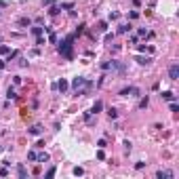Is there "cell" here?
Wrapping results in <instances>:
<instances>
[{"mask_svg":"<svg viewBox=\"0 0 179 179\" xmlns=\"http://www.w3.org/2000/svg\"><path fill=\"white\" fill-rule=\"evenodd\" d=\"M0 177H8V169H6V166L0 169Z\"/></svg>","mask_w":179,"mask_h":179,"instance_id":"27","label":"cell"},{"mask_svg":"<svg viewBox=\"0 0 179 179\" xmlns=\"http://www.w3.org/2000/svg\"><path fill=\"white\" fill-rule=\"evenodd\" d=\"M95 120H97V118H95V114H93V112H84V122L88 124V127H93Z\"/></svg>","mask_w":179,"mask_h":179,"instance_id":"7","label":"cell"},{"mask_svg":"<svg viewBox=\"0 0 179 179\" xmlns=\"http://www.w3.org/2000/svg\"><path fill=\"white\" fill-rule=\"evenodd\" d=\"M4 65H6V63H4V61H0V70H4Z\"/></svg>","mask_w":179,"mask_h":179,"instance_id":"38","label":"cell"},{"mask_svg":"<svg viewBox=\"0 0 179 179\" xmlns=\"http://www.w3.org/2000/svg\"><path fill=\"white\" fill-rule=\"evenodd\" d=\"M139 36H148V30L146 28H139Z\"/></svg>","mask_w":179,"mask_h":179,"instance_id":"35","label":"cell"},{"mask_svg":"<svg viewBox=\"0 0 179 179\" xmlns=\"http://www.w3.org/2000/svg\"><path fill=\"white\" fill-rule=\"evenodd\" d=\"M17 175H19V179H25L28 171H25V166H23V164H19V166H17Z\"/></svg>","mask_w":179,"mask_h":179,"instance_id":"10","label":"cell"},{"mask_svg":"<svg viewBox=\"0 0 179 179\" xmlns=\"http://www.w3.org/2000/svg\"><path fill=\"white\" fill-rule=\"evenodd\" d=\"M107 116H110L112 120H114V118H118V112H116V107H110V110H107Z\"/></svg>","mask_w":179,"mask_h":179,"instance_id":"18","label":"cell"},{"mask_svg":"<svg viewBox=\"0 0 179 179\" xmlns=\"http://www.w3.org/2000/svg\"><path fill=\"white\" fill-rule=\"evenodd\" d=\"M0 40H2V38H0Z\"/></svg>","mask_w":179,"mask_h":179,"instance_id":"39","label":"cell"},{"mask_svg":"<svg viewBox=\"0 0 179 179\" xmlns=\"http://www.w3.org/2000/svg\"><path fill=\"white\" fill-rule=\"evenodd\" d=\"M171 112H179V105H177V101H171Z\"/></svg>","mask_w":179,"mask_h":179,"instance_id":"28","label":"cell"},{"mask_svg":"<svg viewBox=\"0 0 179 179\" xmlns=\"http://www.w3.org/2000/svg\"><path fill=\"white\" fill-rule=\"evenodd\" d=\"M137 17H139V11H131L129 13V19H137Z\"/></svg>","mask_w":179,"mask_h":179,"instance_id":"25","label":"cell"},{"mask_svg":"<svg viewBox=\"0 0 179 179\" xmlns=\"http://www.w3.org/2000/svg\"><path fill=\"white\" fill-rule=\"evenodd\" d=\"M148 103H150V97L146 95V97H143V99L139 101V110H146V107H148Z\"/></svg>","mask_w":179,"mask_h":179,"instance_id":"15","label":"cell"},{"mask_svg":"<svg viewBox=\"0 0 179 179\" xmlns=\"http://www.w3.org/2000/svg\"><path fill=\"white\" fill-rule=\"evenodd\" d=\"M120 95L122 97H137L139 95V88L137 86H124L122 91H120Z\"/></svg>","mask_w":179,"mask_h":179,"instance_id":"4","label":"cell"},{"mask_svg":"<svg viewBox=\"0 0 179 179\" xmlns=\"http://www.w3.org/2000/svg\"><path fill=\"white\" fill-rule=\"evenodd\" d=\"M36 44H38V47H44V38H42V36H36Z\"/></svg>","mask_w":179,"mask_h":179,"instance_id":"23","label":"cell"},{"mask_svg":"<svg viewBox=\"0 0 179 179\" xmlns=\"http://www.w3.org/2000/svg\"><path fill=\"white\" fill-rule=\"evenodd\" d=\"M13 82L15 84H21V76H13Z\"/></svg>","mask_w":179,"mask_h":179,"instance_id":"34","label":"cell"},{"mask_svg":"<svg viewBox=\"0 0 179 179\" xmlns=\"http://www.w3.org/2000/svg\"><path fill=\"white\" fill-rule=\"evenodd\" d=\"M6 97H8V99H15V97H17L15 88H8V91H6Z\"/></svg>","mask_w":179,"mask_h":179,"instance_id":"21","label":"cell"},{"mask_svg":"<svg viewBox=\"0 0 179 179\" xmlns=\"http://www.w3.org/2000/svg\"><path fill=\"white\" fill-rule=\"evenodd\" d=\"M36 160H38V162H49V154H47V152H40Z\"/></svg>","mask_w":179,"mask_h":179,"instance_id":"14","label":"cell"},{"mask_svg":"<svg viewBox=\"0 0 179 179\" xmlns=\"http://www.w3.org/2000/svg\"><path fill=\"white\" fill-rule=\"evenodd\" d=\"M68 88H70V82H68L65 78H61L59 82H57V91H61V93H65Z\"/></svg>","mask_w":179,"mask_h":179,"instance_id":"6","label":"cell"},{"mask_svg":"<svg viewBox=\"0 0 179 179\" xmlns=\"http://www.w3.org/2000/svg\"><path fill=\"white\" fill-rule=\"evenodd\" d=\"M124 150L131 152V150H133V143H131V141H124Z\"/></svg>","mask_w":179,"mask_h":179,"instance_id":"29","label":"cell"},{"mask_svg":"<svg viewBox=\"0 0 179 179\" xmlns=\"http://www.w3.org/2000/svg\"><path fill=\"white\" fill-rule=\"evenodd\" d=\"M42 32H44V28H40V25H34V28H32L34 36H42Z\"/></svg>","mask_w":179,"mask_h":179,"instance_id":"17","label":"cell"},{"mask_svg":"<svg viewBox=\"0 0 179 179\" xmlns=\"http://www.w3.org/2000/svg\"><path fill=\"white\" fill-rule=\"evenodd\" d=\"M8 6V2H4V0H0V8H6Z\"/></svg>","mask_w":179,"mask_h":179,"instance_id":"37","label":"cell"},{"mask_svg":"<svg viewBox=\"0 0 179 179\" xmlns=\"http://www.w3.org/2000/svg\"><path fill=\"white\" fill-rule=\"evenodd\" d=\"M72 42H74V34L68 36L65 40H61L59 42V53L63 55L65 59H72Z\"/></svg>","mask_w":179,"mask_h":179,"instance_id":"2","label":"cell"},{"mask_svg":"<svg viewBox=\"0 0 179 179\" xmlns=\"http://www.w3.org/2000/svg\"><path fill=\"white\" fill-rule=\"evenodd\" d=\"M36 158H38V154H36L34 150H30V152H28V160H36Z\"/></svg>","mask_w":179,"mask_h":179,"instance_id":"22","label":"cell"},{"mask_svg":"<svg viewBox=\"0 0 179 179\" xmlns=\"http://www.w3.org/2000/svg\"><path fill=\"white\" fill-rule=\"evenodd\" d=\"M61 8H68V11H70V8H74V4H72V2H63V4H61Z\"/></svg>","mask_w":179,"mask_h":179,"instance_id":"32","label":"cell"},{"mask_svg":"<svg viewBox=\"0 0 179 179\" xmlns=\"http://www.w3.org/2000/svg\"><path fill=\"white\" fill-rule=\"evenodd\" d=\"M53 2H55V0H44V2H42V4H44V6H51Z\"/></svg>","mask_w":179,"mask_h":179,"instance_id":"36","label":"cell"},{"mask_svg":"<svg viewBox=\"0 0 179 179\" xmlns=\"http://www.w3.org/2000/svg\"><path fill=\"white\" fill-rule=\"evenodd\" d=\"M107 70H112V72H118V74L122 76L124 74V72H127V68H124V63H122V61H110V65H107Z\"/></svg>","mask_w":179,"mask_h":179,"instance_id":"3","label":"cell"},{"mask_svg":"<svg viewBox=\"0 0 179 179\" xmlns=\"http://www.w3.org/2000/svg\"><path fill=\"white\" fill-rule=\"evenodd\" d=\"M156 177H158V179H171V177H173V173H171V171H158V173H156Z\"/></svg>","mask_w":179,"mask_h":179,"instance_id":"9","label":"cell"},{"mask_svg":"<svg viewBox=\"0 0 179 179\" xmlns=\"http://www.w3.org/2000/svg\"><path fill=\"white\" fill-rule=\"evenodd\" d=\"M40 133H42V127H40V124H34V127L30 129V135H40Z\"/></svg>","mask_w":179,"mask_h":179,"instance_id":"11","label":"cell"},{"mask_svg":"<svg viewBox=\"0 0 179 179\" xmlns=\"http://www.w3.org/2000/svg\"><path fill=\"white\" fill-rule=\"evenodd\" d=\"M8 53H11V49L6 44H0V55H8Z\"/></svg>","mask_w":179,"mask_h":179,"instance_id":"20","label":"cell"},{"mask_svg":"<svg viewBox=\"0 0 179 179\" xmlns=\"http://www.w3.org/2000/svg\"><path fill=\"white\" fill-rule=\"evenodd\" d=\"M19 23H21V25H30V19H28V17H21Z\"/></svg>","mask_w":179,"mask_h":179,"instance_id":"30","label":"cell"},{"mask_svg":"<svg viewBox=\"0 0 179 179\" xmlns=\"http://www.w3.org/2000/svg\"><path fill=\"white\" fill-rule=\"evenodd\" d=\"M82 173H84L82 166H74V175H82Z\"/></svg>","mask_w":179,"mask_h":179,"instance_id":"24","label":"cell"},{"mask_svg":"<svg viewBox=\"0 0 179 179\" xmlns=\"http://www.w3.org/2000/svg\"><path fill=\"white\" fill-rule=\"evenodd\" d=\"M70 86L74 88V91H76L78 95H86V93H88V88H91L93 84L88 82L86 78H82V76H78V78H74V80H72V84H70Z\"/></svg>","mask_w":179,"mask_h":179,"instance_id":"1","label":"cell"},{"mask_svg":"<svg viewBox=\"0 0 179 179\" xmlns=\"http://www.w3.org/2000/svg\"><path fill=\"white\" fill-rule=\"evenodd\" d=\"M97 158H99V160H105V154H103V148H101L99 152H97Z\"/></svg>","mask_w":179,"mask_h":179,"instance_id":"31","label":"cell"},{"mask_svg":"<svg viewBox=\"0 0 179 179\" xmlns=\"http://www.w3.org/2000/svg\"><path fill=\"white\" fill-rule=\"evenodd\" d=\"M127 32H131V25H129V23L118 25V34H127Z\"/></svg>","mask_w":179,"mask_h":179,"instance_id":"12","label":"cell"},{"mask_svg":"<svg viewBox=\"0 0 179 179\" xmlns=\"http://www.w3.org/2000/svg\"><path fill=\"white\" fill-rule=\"evenodd\" d=\"M162 99H166V101H175V95H173L171 91H164V93H162Z\"/></svg>","mask_w":179,"mask_h":179,"instance_id":"16","label":"cell"},{"mask_svg":"<svg viewBox=\"0 0 179 179\" xmlns=\"http://www.w3.org/2000/svg\"><path fill=\"white\" fill-rule=\"evenodd\" d=\"M101 110H103V101H95V105H93V110H91V112L97 114V112H101Z\"/></svg>","mask_w":179,"mask_h":179,"instance_id":"13","label":"cell"},{"mask_svg":"<svg viewBox=\"0 0 179 179\" xmlns=\"http://www.w3.org/2000/svg\"><path fill=\"white\" fill-rule=\"evenodd\" d=\"M59 11H61V6H55V4H51V8H49L51 15H59Z\"/></svg>","mask_w":179,"mask_h":179,"instance_id":"19","label":"cell"},{"mask_svg":"<svg viewBox=\"0 0 179 179\" xmlns=\"http://www.w3.org/2000/svg\"><path fill=\"white\" fill-rule=\"evenodd\" d=\"M135 61L139 65H150L152 63V57H143V55H139V57H135Z\"/></svg>","mask_w":179,"mask_h":179,"instance_id":"8","label":"cell"},{"mask_svg":"<svg viewBox=\"0 0 179 179\" xmlns=\"http://www.w3.org/2000/svg\"><path fill=\"white\" fill-rule=\"evenodd\" d=\"M179 78V63H171L169 68V80H177Z\"/></svg>","mask_w":179,"mask_h":179,"instance_id":"5","label":"cell"},{"mask_svg":"<svg viewBox=\"0 0 179 179\" xmlns=\"http://www.w3.org/2000/svg\"><path fill=\"white\" fill-rule=\"evenodd\" d=\"M99 30H101V32H105V30H107V23H105V21H101V23H99Z\"/></svg>","mask_w":179,"mask_h":179,"instance_id":"33","label":"cell"},{"mask_svg":"<svg viewBox=\"0 0 179 179\" xmlns=\"http://www.w3.org/2000/svg\"><path fill=\"white\" fill-rule=\"evenodd\" d=\"M55 173H57V169H55V166H51L49 171H47V177H53V175H55Z\"/></svg>","mask_w":179,"mask_h":179,"instance_id":"26","label":"cell"}]
</instances>
